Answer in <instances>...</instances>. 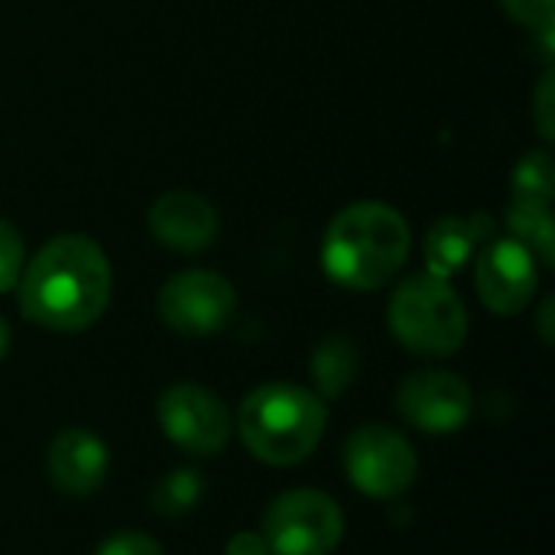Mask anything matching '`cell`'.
Here are the masks:
<instances>
[{"label": "cell", "instance_id": "cell-1", "mask_svg": "<svg viewBox=\"0 0 555 555\" xmlns=\"http://www.w3.org/2000/svg\"><path fill=\"white\" fill-rule=\"evenodd\" d=\"M111 263L81 234L52 237L20 273V309L49 332H85L111 302Z\"/></svg>", "mask_w": 555, "mask_h": 555}, {"label": "cell", "instance_id": "cell-2", "mask_svg": "<svg viewBox=\"0 0 555 555\" xmlns=\"http://www.w3.org/2000/svg\"><path fill=\"white\" fill-rule=\"evenodd\" d=\"M410 224L387 202H354L341 208L322 237V267L345 289H377L390 283L410 257Z\"/></svg>", "mask_w": 555, "mask_h": 555}, {"label": "cell", "instance_id": "cell-3", "mask_svg": "<svg viewBox=\"0 0 555 555\" xmlns=\"http://www.w3.org/2000/svg\"><path fill=\"white\" fill-rule=\"evenodd\" d=\"M328 410L319 393L296 384H263L247 393L237 413V433L247 452L273 468L306 462L325 436Z\"/></svg>", "mask_w": 555, "mask_h": 555}, {"label": "cell", "instance_id": "cell-4", "mask_svg": "<svg viewBox=\"0 0 555 555\" xmlns=\"http://www.w3.org/2000/svg\"><path fill=\"white\" fill-rule=\"evenodd\" d=\"M393 338L426 358H449L468 338V312L462 296L433 273L410 276L397 286L387 309Z\"/></svg>", "mask_w": 555, "mask_h": 555}, {"label": "cell", "instance_id": "cell-5", "mask_svg": "<svg viewBox=\"0 0 555 555\" xmlns=\"http://www.w3.org/2000/svg\"><path fill=\"white\" fill-rule=\"evenodd\" d=\"M260 537L270 555H328L345 537V514L322 491H286L267 507Z\"/></svg>", "mask_w": 555, "mask_h": 555}, {"label": "cell", "instance_id": "cell-6", "mask_svg": "<svg viewBox=\"0 0 555 555\" xmlns=\"http://www.w3.org/2000/svg\"><path fill=\"white\" fill-rule=\"evenodd\" d=\"M341 465L348 481L377 501H393L406 494L420 475L416 449L406 436H400L390 426H361L348 436Z\"/></svg>", "mask_w": 555, "mask_h": 555}, {"label": "cell", "instance_id": "cell-7", "mask_svg": "<svg viewBox=\"0 0 555 555\" xmlns=\"http://www.w3.org/2000/svg\"><path fill=\"white\" fill-rule=\"evenodd\" d=\"M237 309L234 286L215 270H185L163 283L156 312L166 328L185 338H208L221 332Z\"/></svg>", "mask_w": 555, "mask_h": 555}, {"label": "cell", "instance_id": "cell-8", "mask_svg": "<svg viewBox=\"0 0 555 555\" xmlns=\"http://www.w3.org/2000/svg\"><path fill=\"white\" fill-rule=\"evenodd\" d=\"M163 436L189 455L208 459L224 452L231 439V413L221 397L198 384H172L156 403Z\"/></svg>", "mask_w": 555, "mask_h": 555}, {"label": "cell", "instance_id": "cell-9", "mask_svg": "<svg viewBox=\"0 0 555 555\" xmlns=\"http://www.w3.org/2000/svg\"><path fill=\"white\" fill-rule=\"evenodd\" d=\"M400 416L426 436H452L475 413L472 387L449 371H413L397 387Z\"/></svg>", "mask_w": 555, "mask_h": 555}, {"label": "cell", "instance_id": "cell-10", "mask_svg": "<svg viewBox=\"0 0 555 555\" xmlns=\"http://www.w3.org/2000/svg\"><path fill=\"white\" fill-rule=\"evenodd\" d=\"M540 270L537 257L517 241H491L475 263V289L494 315H520L537 293Z\"/></svg>", "mask_w": 555, "mask_h": 555}, {"label": "cell", "instance_id": "cell-11", "mask_svg": "<svg viewBox=\"0 0 555 555\" xmlns=\"http://www.w3.org/2000/svg\"><path fill=\"white\" fill-rule=\"evenodd\" d=\"M218 211L198 192H166L150 208V231L153 237L179 254H198L218 237Z\"/></svg>", "mask_w": 555, "mask_h": 555}, {"label": "cell", "instance_id": "cell-12", "mask_svg": "<svg viewBox=\"0 0 555 555\" xmlns=\"http://www.w3.org/2000/svg\"><path fill=\"white\" fill-rule=\"evenodd\" d=\"M49 481L68 494V498H88L94 494L107 478V449L104 442L88 429H62L46 455Z\"/></svg>", "mask_w": 555, "mask_h": 555}, {"label": "cell", "instance_id": "cell-13", "mask_svg": "<svg viewBox=\"0 0 555 555\" xmlns=\"http://www.w3.org/2000/svg\"><path fill=\"white\" fill-rule=\"evenodd\" d=\"M494 234V221L491 215H472V218H442L439 224H433V231L426 234V273L449 280L452 273H459L475 250Z\"/></svg>", "mask_w": 555, "mask_h": 555}, {"label": "cell", "instance_id": "cell-14", "mask_svg": "<svg viewBox=\"0 0 555 555\" xmlns=\"http://www.w3.org/2000/svg\"><path fill=\"white\" fill-rule=\"evenodd\" d=\"M358 345L348 338V335H328L315 345L312 351V361H309V371H312V380H315V390L319 397L325 400H338L358 377Z\"/></svg>", "mask_w": 555, "mask_h": 555}, {"label": "cell", "instance_id": "cell-15", "mask_svg": "<svg viewBox=\"0 0 555 555\" xmlns=\"http://www.w3.org/2000/svg\"><path fill=\"white\" fill-rule=\"evenodd\" d=\"M507 224H511L514 237H517L537 260H543V267H553L555 224L550 205L514 198V205H511V211H507Z\"/></svg>", "mask_w": 555, "mask_h": 555}, {"label": "cell", "instance_id": "cell-16", "mask_svg": "<svg viewBox=\"0 0 555 555\" xmlns=\"http://www.w3.org/2000/svg\"><path fill=\"white\" fill-rule=\"evenodd\" d=\"M202 501V475L192 468H176L163 475L150 491V507L159 517H185Z\"/></svg>", "mask_w": 555, "mask_h": 555}, {"label": "cell", "instance_id": "cell-17", "mask_svg": "<svg viewBox=\"0 0 555 555\" xmlns=\"http://www.w3.org/2000/svg\"><path fill=\"white\" fill-rule=\"evenodd\" d=\"M555 192V163L550 150H530L514 172V198L550 205Z\"/></svg>", "mask_w": 555, "mask_h": 555}, {"label": "cell", "instance_id": "cell-18", "mask_svg": "<svg viewBox=\"0 0 555 555\" xmlns=\"http://www.w3.org/2000/svg\"><path fill=\"white\" fill-rule=\"evenodd\" d=\"M23 267H26V247H23L20 231L0 221V293L16 289Z\"/></svg>", "mask_w": 555, "mask_h": 555}, {"label": "cell", "instance_id": "cell-19", "mask_svg": "<svg viewBox=\"0 0 555 555\" xmlns=\"http://www.w3.org/2000/svg\"><path fill=\"white\" fill-rule=\"evenodd\" d=\"M517 23L543 33V29H553L555 20V0H498Z\"/></svg>", "mask_w": 555, "mask_h": 555}, {"label": "cell", "instance_id": "cell-20", "mask_svg": "<svg viewBox=\"0 0 555 555\" xmlns=\"http://www.w3.org/2000/svg\"><path fill=\"white\" fill-rule=\"evenodd\" d=\"M94 555H163V546L137 530H117L114 537H107Z\"/></svg>", "mask_w": 555, "mask_h": 555}, {"label": "cell", "instance_id": "cell-21", "mask_svg": "<svg viewBox=\"0 0 555 555\" xmlns=\"http://www.w3.org/2000/svg\"><path fill=\"white\" fill-rule=\"evenodd\" d=\"M553 98H555L553 72H546V75H543V81H540V88H537V124H540V133H543L546 140H553L555 137Z\"/></svg>", "mask_w": 555, "mask_h": 555}, {"label": "cell", "instance_id": "cell-22", "mask_svg": "<svg viewBox=\"0 0 555 555\" xmlns=\"http://www.w3.org/2000/svg\"><path fill=\"white\" fill-rule=\"evenodd\" d=\"M224 555H270V550H267V540H263L260 533L244 530V533H234V537L228 540Z\"/></svg>", "mask_w": 555, "mask_h": 555}, {"label": "cell", "instance_id": "cell-23", "mask_svg": "<svg viewBox=\"0 0 555 555\" xmlns=\"http://www.w3.org/2000/svg\"><path fill=\"white\" fill-rule=\"evenodd\" d=\"M553 299H546L543 302V309H540V335H543V345H550L553 348Z\"/></svg>", "mask_w": 555, "mask_h": 555}, {"label": "cell", "instance_id": "cell-24", "mask_svg": "<svg viewBox=\"0 0 555 555\" xmlns=\"http://www.w3.org/2000/svg\"><path fill=\"white\" fill-rule=\"evenodd\" d=\"M7 351H10V325H7L3 315H0V361L7 358Z\"/></svg>", "mask_w": 555, "mask_h": 555}]
</instances>
